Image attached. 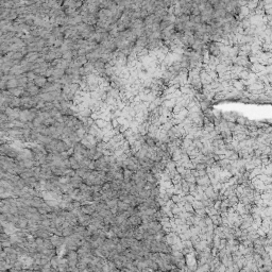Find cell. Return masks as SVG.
<instances>
[{
  "label": "cell",
  "mask_w": 272,
  "mask_h": 272,
  "mask_svg": "<svg viewBox=\"0 0 272 272\" xmlns=\"http://www.w3.org/2000/svg\"><path fill=\"white\" fill-rule=\"evenodd\" d=\"M207 51L211 55L214 56H218L221 53V48L219 47V45L217 43H214V41H211V43L207 45Z\"/></svg>",
  "instance_id": "6da1fadb"
},
{
  "label": "cell",
  "mask_w": 272,
  "mask_h": 272,
  "mask_svg": "<svg viewBox=\"0 0 272 272\" xmlns=\"http://www.w3.org/2000/svg\"><path fill=\"white\" fill-rule=\"evenodd\" d=\"M78 221H79V225L87 227L89 224H92V216H90V215L81 213L79 216H78Z\"/></svg>",
  "instance_id": "7a4b0ae2"
},
{
  "label": "cell",
  "mask_w": 272,
  "mask_h": 272,
  "mask_svg": "<svg viewBox=\"0 0 272 272\" xmlns=\"http://www.w3.org/2000/svg\"><path fill=\"white\" fill-rule=\"evenodd\" d=\"M28 225H29V220H28L27 218H24V217H19L17 221L15 222L14 227H16L18 231H19V230H25V229H27Z\"/></svg>",
  "instance_id": "3957f363"
},
{
  "label": "cell",
  "mask_w": 272,
  "mask_h": 272,
  "mask_svg": "<svg viewBox=\"0 0 272 272\" xmlns=\"http://www.w3.org/2000/svg\"><path fill=\"white\" fill-rule=\"evenodd\" d=\"M87 151H88V149H87L85 146H83L81 142H78V144L74 145V153L81 154L82 156H84V157H86Z\"/></svg>",
  "instance_id": "277c9868"
},
{
  "label": "cell",
  "mask_w": 272,
  "mask_h": 272,
  "mask_svg": "<svg viewBox=\"0 0 272 272\" xmlns=\"http://www.w3.org/2000/svg\"><path fill=\"white\" fill-rule=\"evenodd\" d=\"M51 242L55 248H60L63 245H65V237L63 236H58V235H52L50 238Z\"/></svg>",
  "instance_id": "5b68a950"
},
{
  "label": "cell",
  "mask_w": 272,
  "mask_h": 272,
  "mask_svg": "<svg viewBox=\"0 0 272 272\" xmlns=\"http://www.w3.org/2000/svg\"><path fill=\"white\" fill-rule=\"evenodd\" d=\"M46 203V201L44 200L43 198H38V197H34V198L31 199L30 201V206H33L35 207V208H41V206L44 205V204Z\"/></svg>",
  "instance_id": "8992f818"
},
{
  "label": "cell",
  "mask_w": 272,
  "mask_h": 272,
  "mask_svg": "<svg viewBox=\"0 0 272 272\" xmlns=\"http://www.w3.org/2000/svg\"><path fill=\"white\" fill-rule=\"evenodd\" d=\"M129 221H130V223L133 225L134 227H138L142 224L141 217L139 216L138 214H135V215H133V216H131L130 218H129Z\"/></svg>",
  "instance_id": "52a82bcc"
},
{
  "label": "cell",
  "mask_w": 272,
  "mask_h": 272,
  "mask_svg": "<svg viewBox=\"0 0 272 272\" xmlns=\"http://www.w3.org/2000/svg\"><path fill=\"white\" fill-rule=\"evenodd\" d=\"M86 59H87V62H89V63H96V62L99 61L101 59V54L96 52V51H93V52L90 53H87Z\"/></svg>",
  "instance_id": "ba28073f"
},
{
  "label": "cell",
  "mask_w": 272,
  "mask_h": 272,
  "mask_svg": "<svg viewBox=\"0 0 272 272\" xmlns=\"http://www.w3.org/2000/svg\"><path fill=\"white\" fill-rule=\"evenodd\" d=\"M15 78H16L17 82H18V86H19V87H22V88H25V87L27 86V84H28V82H29V80H28V78H27V76H26V74H20V76H17V77H15Z\"/></svg>",
  "instance_id": "9c48e42d"
},
{
  "label": "cell",
  "mask_w": 272,
  "mask_h": 272,
  "mask_svg": "<svg viewBox=\"0 0 272 272\" xmlns=\"http://www.w3.org/2000/svg\"><path fill=\"white\" fill-rule=\"evenodd\" d=\"M34 83H35L36 86H38L40 88H43V87L48 83V79L44 76H37L36 77V79L34 80Z\"/></svg>",
  "instance_id": "30bf717a"
},
{
  "label": "cell",
  "mask_w": 272,
  "mask_h": 272,
  "mask_svg": "<svg viewBox=\"0 0 272 272\" xmlns=\"http://www.w3.org/2000/svg\"><path fill=\"white\" fill-rule=\"evenodd\" d=\"M83 69H84V76H89L92 74H95V66L94 63H89L87 62L84 66H83Z\"/></svg>",
  "instance_id": "8fae6325"
},
{
  "label": "cell",
  "mask_w": 272,
  "mask_h": 272,
  "mask_svg": "<svg viewBox=\"0 0 272 272\" xmlns=\"http://www.w3.org/2000/svg\"><path fill=\"white\" fill-rule=\"evenodd\" d=\"M83 183H84V181H83V179L81 177H79V175L76 174L74 177L71 178L70 184H71L72 186H74V188H80Z\"/></svg>",
  "instance_id": "7c38bea8"
},
{
  "label": "cell",
  "mask_w": 272,
  "mask_h": 272,
  "mask_svg": "<svg viewBox=\"0 0 272 272\" xmlns=\"http://www.w3.org/2000/svg\"><path fill=\"white\" fill-rule=\"evenodd\" d=\"M74 64L76 65L78 68H81L87 63V59L86 56H77L76 59H74Z\"/></svg>",
  "instance_id": "4fadbf2b"
},
{
  "label": "cell",
  "mask_w": 272,
  "mask_h": 272,
  "mask_svg": "<svg viewBox=\"0 0 272 272\" xmlns=\"http://www.w3.org/2000/svg\"><path fill=\"white\" fill-rule=\"evenodd\" d=\"M144 28H145V22H144V19H141V18L133 20L131 24V29L138 30V29H144Z\"/></svg>",
  "instance_id": "5bb4252c"
},
{
  "label": "cell",
  "mask_w": 272,
  "mask_h": 272,
  "mask_svg": "<svg viewBox=\"0 0 272 272\" xmlns=\"http://www.w3.org/2000/svg\"><path fill=\"white\" fill-rule=\"evenodd\" d=\"M108 123H110V121H107V120H104V119H102V118H99V119H97V120H95V124L100 129V130H102V131L105 130V129L107 128Z\"/></svg>",
  "instance_id": "9a60e30c"
},
{
  "label": "cell",
  "mask_w": 272,
  "mask_h": 272,
  "mask_svg": "<svg viewBox=\"0 0 272 272\" xmlns=\"http://www.w3.org/2000/svg\"><path fill=\"white\" fill-rule=\"evenodd\" d=\"M40 58H41L40 53H37V52H29L27 55H26L25 59L27 60L28 62H30V63H35V62L37 61Z\"/></svg>",
  "instance_id": "2e32d148"
},
{
  "label": "cell",
  "mask_w": 272,
  "mask_h": 272,
  "mask_svg": "<svg viewBox=\"0 0 272 272\" xmlns=\"http://www.w3.org/2000/svg\"><path fill=\"white\" fill-rule=\"evenodd\" d=\"M25 88H22V87H16V88H13V89H10L9 92L11 93V95L13 96V97H18L20 98L22 95H24L25 93Z\"/></svg>",
  "instance_id": "e0dca14e"
},
{
  "label": "cell",
  "mask_w": 272,
  "mask_h": 272,
  "mask_svg": "<svg viewBox=\"0 0 272 272\" xmlns=\"http://www.w3.org/2000/svg\"><path fill=\"white\" fill-rule=\"evenodd\" d=\"M41 100H44L45 102H54L55 98L53 97L51 93H46V94H40Z\"/></svg>",
  "instance_id": "ac0fdd59"
},
{
  "label": "cell",
  "mask_w": 272,
  "mask_h": 272,
  "mask_svg": "<svg viewBox=\"0 0 272 272\" xmlns=\"http://www.w3.org/2000/svg\"><path fill=\"white\" fill-rule=\"evenodd\" d=\"M7 90L13 89V88H16V87H19V86H18V82H17L16 78L9 80V81L7 82Z\"/></svg>",
  "instance_id": "d6986e66"
},
{
  "label": "cell",
  "mask_w": 272,
  "mask_h": 272,
  "mask_svg": "<svg viewBox=\"0 0 272 272\" xmlns=\"http://www.w3.org/2000/svg\"><path fill=\"white\" fill-rule=\"evenodd\" d=\"M69 162H70V166H71V168L74 170H78L79 168H81V167H80V163L78 162V160L74 159V156L69 157Z\"/></svg>",
  "instance_id": "ffe728a7"
},
{
  "label": "cell",
  "mask_w": 272,
  "mask_h": 272,
  "mask_svg": "<svg viewBox=\"0 0 272 272\" xmlns=\"http://www.w3.org/2000/svg\"><path fill=\"white\" fill-rule=\"evenodd\" d=\"M118 200H119V199H113V200H108L107 202V208L111 209V211H112V209H114V208H116V207H117V204H118Z\"/></svg>",
  "instance_id": "44dd1931"
},
{
  "label": "cell",
  "mask_w": 272,
  "mask_h": 272,
  "mask_svg": "<svg viewBox=\"0 0 272 272\" xmlns=\"http://www.w3.org/2000/svg\"><path fill=\"white\" fill-rule=\"evenodd\" d=\"M190 22L193 25H199V24H202V19H201V16H196V15H190Z\"/></svg>",
  "instance_id": "7402d4cb"
},
{
  "label": "cell",
  "mask_w": 272,
  "mask_h": 272,
  "mask_svg": "<svg viewBox=\"0 0 272 272\" xmlns=\"http://www.w3.org/2000/svg\"><path fill=\"white\" fill-rule=\"evenodd\" d=\"M76 133H77V135H78V137H79L80 139H83L85 136L87 135V133H86V131L84 130V128H82V129H79V130H77V131H76Z\"/></svg>",
  "instance_id": "603a6c76"
},
{
  "label": "cell",
  "mask_w": 272,
  "mask_h": 272,
  "mask_svg": "<svg viewBox=\"0 0 272 272\" xmlns=\"http://www.w3.org/2000/svg\"><path fill=\"white\" fill-rule=\"evenodd\" d=\"M62 200L65 201V202H69V203H72V202L74 201L69 193H63V196H62Z\"/></svg>",
  "instance_id": "cb8c5ba5"
},
{
  "label": "cell",
  "mask_w": 272,
  "mask_h": 272,
  "mask_svg": "<svg viewBox=\"0 0 272 272\" xmlns=\"http://www.w3.org/2000/svg\"><path fill=\"white\" fill-rule=\"evenodd\" d=\"M26 76H27V78H28V80H29V81H34V80L36 79V77H37L34 71L27 72V74H26Z\"/></svg>",
  "instance_id": "d4e9b609"
},
{
  "label": "cell",
  "mask_w": 272,
  "mask_h": 272,
  "mask_svg": "<svg viewBox=\"0 0 272 272\" xmlns=\"http://www.w3.org/2000/svg\"><path fill=\"white\" fill-rule=\"evenodd\" d=\"M92 189L94 193H101L102 191V186L101 185H94L92 186Z\"/></svg>",
  "instance_id": "484cf974"
},
{
  "label": "cell",
  "mask_w": 272,
  "mask_h": 272,
  "mask_svg": "<svg viewBox=\"0 0 272 272\" xmlns=\"http://www.w3.org/2000/svg\"><path fill=\"white\" fill-rule=\"evenodd\" d=\"M7 240H10V235L7 233H1V242L7 241Z\"/></svg>",
  "instance_id": "4316f807"
}]
</instances>
